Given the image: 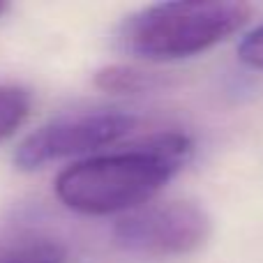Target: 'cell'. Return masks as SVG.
<instances>
[{"label":"cell","mask_w":263,"mask_h":263,"mask_svg":"<svg viewBox=\"0 0 263 263\" xmlns=\"http://www.w3.org/2000/svg\"><path fill=\"white\" fill-rule=\"evenodd\" d=\"M192 155V139L159 132L139 145L100 153L55 176L53 194L65 208L88 217L127 215L150 203Z\"/></svg>","instance_id":"cell-1"},{"label":"cell","mask_w":263,"mask_h":263,"mask_svg":"<svg viewBox=\"0 0 263 263\" xmlns=\"http://www.w3.org/2000/svg\"><path fill=\"white\" fill-rule=\"evenodd\" d=\"M252 7L236 0L157 3L139 9L120 28L127 53L148 63H173L203 53L236 35Z\"/></svg>","instance_id":"cell-2"},{"label":"cell","mask_w":263,"mask_h":263,"mask_svg":"<svg viewBox=\"0 0 263 263\" xmlns=\"http://www.w3.org/2000/svg\"><path fill=\"white\" fill-rule=\"evenodd\" d=\"M213 222L192 201L145 203L120 215L114 224V240L123 252L141 259H178L199 252L208 242Z\"/></svg>","instance_id":"cell-3"},{"label":"cell","mask_w":263,"mask_h":263,"mask_svg":"<svg viewBox=\"0 0 263 263\" xmlns=\"http://www.w3.org/2000/svg\"><path fill=\"white\" fill-rule=\"evenodd\" d=\"M134 127V116L116 109L69 114L28 134L14 153V164L21 171H37L58 159L90 155L114 145Z\"/></svg>","instance_id":"cell-4"},{"label":"cell","mask_w":263,"mask_h":263,"mask_svg":"<svg viewBox=\"0 0 263 263\" xmlns=\"http://www.w3.org/2000/svg\"><path fill=\"white\" fill-rule=\"evenodd\" d=\"M92 81L102 92L109 95H143L162 86V77L134 65H106L97 69Z\"/></svg>","instance_id":"cell-5"},{"label":"cell","mask_w":263,"mask_h":263,"mask_svg":"<svg viewBox=\"0 0 263 263\" xmlns=\"http://www.w3.org/2000/svg\"><path fill=\"white\" fill-rule=\"evenodd\" d=\"M0 263H67V250L51 238L0 242Z\"/></svg>","instance_id":"cell-6"},{"label":"cell","mask_w":263,"mask_h":263,"mask_svg":"<svg viewBox=\"0 0 263 263\" xmlns=\"http://www.w3.org/2000/svg\"><path fill=\"white\" fill-rule=\"evenodd\" d=\"M32 109V97L26 88L0 83V143L23 127Z\"/></svg>","instance_id":"cell-7"},{"label":"cell","mask_w":263,"mask_h":263,"mask_svg":"<svg viewBox=\"0 0 263 263\" xmlns=\"http://www.w3.org/2000/svg\"><path fill=\"white\" fill-rule=\"evenodd\" d=\"M238 58L247 65V67L263 69V23L252 28L238 44Z\"/></svg>","instance_id":"cell-8"},{"label":"cell","mask_w":263,"mask_h":263,"mask_svg":"<svg viewBox=\"0 0 263 263\" xmlns=\"http://www.w3.org/2000/svg\"><path fill=\"white\" fill-rule=\"evenodd\" d=\"M7 9H9V5H7V3H0V16H3V14L7 12Z\"/></svg>","instance_id":"cell-9"}]
</instances>
